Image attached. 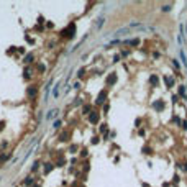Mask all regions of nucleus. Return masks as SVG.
<instances>
[{"instance_id":"obj_9","label":"nucleus","mask_w":187,"mask_h":187,"mask_svg":"<svg viewBox=\"0 0 187 187\" xmlns=\"http://www.w3.org/2000/svg\"><path fill=\"white\" fill-rule=\"evenodd\" d=\"M54 115H56V110H51V112H49V115H48V118H53Z\"/></svg>"},{"instance_id":"obj_2","label":"nucleus","mask_w":187,"mask_h":187,"mask_svg":"<svg viewBox=\"0 0 187 187\" xmlns=\"http://www.w3.org/2000/svg\"><path fill=\"white\" fill-rule=\"evenodd\" d=\"M105 98H107V92H105V90H102V92L98 94V97H97V100H95V102H97V103H103Z\"/></svg>"},{"instance_id":"obj_1","label":"nucleus","mask_w":187,"mask_h":187,"mask_svg":"<svg viewBox=\"0 0 187 187\" xmlns=\"http://www.w3.org/2000/svg\"><path fill=\"white\" fill-rule=\"evenodd\" d=\"M74 31H76L74 25H69V28H67V30L62 31V35H64V36H72V35H74Z\"/></svg>"},{"instance_id":"obj_5","label":"nucleus","mask_w":187,"mask_h":187,"mask_svg":"<svg viewBox=\"0 0 187 187\" xmlns=\"http://www.w3.org/2000/svg\"><path fill=\"white\" fill-rule=\"evenodd\" d=\"M163 107H164V103H163V102H156V103H154V108H156V110H161Z\"/></svg>"},{"instance_id":"obj_3","label":"nucleus","mask_w":187,"mask_h":187,"mask_svg":"<svg viewBox=\"0 0 187 187\" xmlns=\"http://www.w3.org/2000/svg\"><path fill=\"white\" fill-rule=\"evenodd\" d=\"M89 121H90V123H97V121H98V115L92 112V113L89 115Z\"/></svg>"},{"instance_id":"obj_11","label":"nucleus","mask_w":187,"mask_h":187,"mask_svg":"<svg viewBox=\"0 0 187 187\" xmlns=\"http://www.w3.org/2000/svg\"><path fill=\"white\" fill-rule=\"evenodd\" d=\"M61 138H62V141H66V140H67V133H62Z\"/></svg>"},{"instance_id":"obj_4","label":"nucleus","mask_w":187,"mask_h":187,"mask_svg":"<svg viewBox=\"0 0 187 187\" xmlns=\"http://www.w3.org/2000/svg\"><path fill=\"white\" fill-rule=\"evenodd\" d=\"M164 81H166V84H168V87H172V84H174V81H172L171 77H164Z\"/></svg>"},{"instance_id":"obj_6","label":"nucleus","mask_w":187,"mask_h":187,"mask_svg":"<svg viewBox=\"0 0 187 187\" xmlns=\"http://www.w3.org/2000/svg\"><path fill=\"white\" fill-rule=\"evenodd\" d=\"M117 82V76H110L108 77V84H115Z\"/></svg>"},{"instance_id":"obj_7","label":"nucleus","mask_w":187,"mask_h":187,"mask_svg":"<svg viewBox=\"0 0 187 187\" xmlns=\"http://www.w3.org/2000/svg\"><path fill=\"white\" fill-rule=\"evenodd\" d=\"M51 169H53V164H46L44 166V172H51Z\"/></svg>"},{"instance_id":"obj_8","label":"nucleus","mask_w":187,"mask_h":187,"mask_svg":"<svg viewBox=\"0 0 187 187\" xmlns=\"http://www.w3.org/2000/svg\"><path fill=\"white\" fill-rule=\"evenodd\" d=\"M35 94H36L35 89H28V95H30V97H31V95H35Z\"/></svg>"},{"instance_id":"obj_10","label":"nucleus","mask_w":187,"mask_h":187,"mask_svg":"<svg viewBox=\"0 0 187 187\" xmlns=\"http://www.w3.org/2000/svg\"><path fill=\"white\" fill-rule=\"evenodd\" d=\"M151 82L156 86V84H158V77H154V76H153V77H151Z\"/></svg>"}]
</instances>
